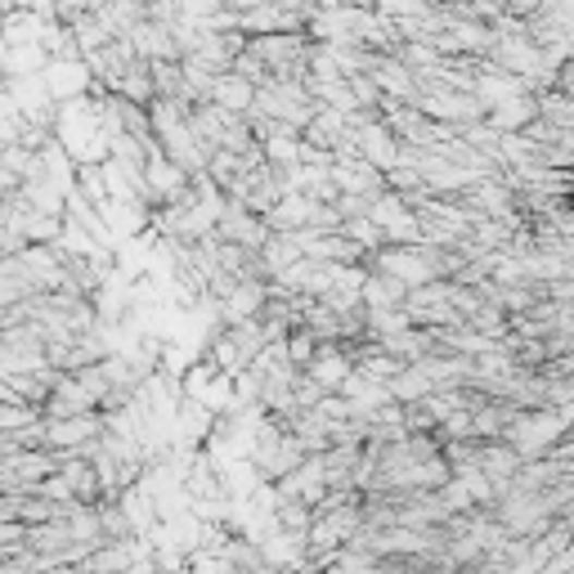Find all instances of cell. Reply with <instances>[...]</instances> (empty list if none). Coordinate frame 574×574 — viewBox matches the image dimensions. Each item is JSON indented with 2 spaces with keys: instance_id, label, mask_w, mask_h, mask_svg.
<instances>
[{
  "instance_id": "6da1fadb",
  "label": "cell",
  "mask_w": 574,
  "mask_h": 574,
  "mask_svg": "<svg viewBox=\"0 0 574 574\" xmlns=\"http://www.w3.org/2000/svg\"><path fill=\"white\" fill-rule=\"evenodd\" d=\"M46 86H50V95L63 103V99H76V95H86V90H95V72H90V63L76 54V59H50L46 63Z\"/></svg>"
},
{
  "instance_id": "7a4b0ae2",
  "label": "cell",
  "mask_w": 574,
  "mask_h": 574,
  "mask_svg": "<svg viewBox=\"0 0 574 574\" xmlns=\"http://www.w3.org/2000/svg\"><path fill=\"white\" fill-rule=\"evenodd\" d=\"M99 408V395L86 387L76 373H59V381H54V391L46 395V404H41V413L46 417H68V413H95Z\"/></svg>"
},
{
  "instance_id": "3957f363",
  "label": "cell",
  "mask_w": 574,
  "mask_h": 574,
  "mask_svg": "<svg viewBox=\"0 0 574 574\" xmlns=\"http://www.w3.org/2000/svg\"><path fill=\"white\" fill-rule=\"evenodd\" d=\"M0 32H5L10 46H23V41H41L46 46V32H50V19L36 14V10H10L0 19Z\"/></svg>"
},
{
  "instance_id": "277c9868",
  "label": "cell",
  "mask_w": 574,
  "mask_h": 574,
  "mask_svg": "<svg viewBox=\"0 0 574 574\" xmlns=\"http://www.w3.org/2000/svg\"><path fill=\"white\" fill-rule=\"evenodd\" d=\"M50 63V50L41 41H23V46H5L0 54V72L5 76H32V72H46Z\"/></svg>"
},
{
  "instance_id": "5b68a950",
  "label": "cell",
  "mask_w": 574,
  "mask_h": 574,
  "mask_svg": "<svg viewBox=\"0 0 574 574\" xmlns=\"http://www.w3.org/2000/svg\"><path fill=\"white\" fill-rule=\"evenodd\" d=\"M19 194H23L36 211H50V216H63V211H68V194H63L54 180H46V175H27Z\"/></svg>"
},
{
  "instance_id": "8992f818",
  "label": "cell",
  "mask_w": 574,
  "mask_h": 574,
  "mask_svg": "<svg viewBox=\"0 0 574 574\" xmlns=\"http://www.w3.org/2000/svg\"><path fill=\"white\" fill-rule=\"evenodd\" d=\"M5 82H10V76H5V72H0V90H5Z\"/></svg>"
}]
</instances>
